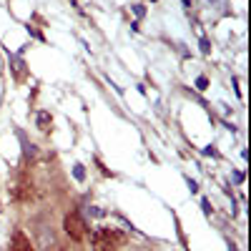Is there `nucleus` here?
I'll return each mask as SVG.
<instances>
[{"label":"nucleus","mask_w":251,"mask_h":251,"mask_svg":"<svg viewBox=\"0 0 251 251\" xmlns=\"http://www.w3.org/2000/svg\"><path fill=\"white\" fill-rule=\"evenodd\" d=\"M66 228H68V234H73V236L78 239V236H80V221H78V216H73V219L68 216V219H66Z\"/></svg>","instance_id":"f257e3e1"}]
</instances>
